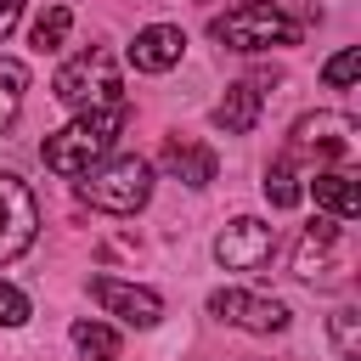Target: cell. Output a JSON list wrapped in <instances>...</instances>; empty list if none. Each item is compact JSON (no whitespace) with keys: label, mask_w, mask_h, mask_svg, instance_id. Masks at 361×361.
Instances as JSON below:
<instances>
[{"label":"cell","mask_w":361,"mask_h":361,"mask_svg":"<svg viewBox=\"0 0 361 361\" xmlns=\"http://www.w3.org/2000/svg\"><path fill=\"white\" fill-rule=\"evenodd\" d=\"M51 96H56L62 107H73V113H90V107H113V102H124L118 56L102 51V45L68 56V62L56 68V79H51Z\"/></svg>","instance_id":"2"},{"label":"cell","mask_w":361,"mask_h":361,"mask_svg":"<svg viewBox=\"0 0 361 361\" xmlns=\"http://www.w3.org/2000/svg\"><path fill=\"white\" fill-rule=\"evenodd\" d=\"M209 316H220L231 327H248V333H282L288 327V305L282 299L243 293V288H214L209 293Z\"/></svg>","instance_id":"8"},{"label":"cell","mask_w":361,"mask_h":361,"mask_svg":"<svg viewBox=\"0 0 361 361\" xmlns=\"http://www.w3.org/2000/svg\"><path fill=\"white\" fill-rule=\"evenodd\" d=\"M355 118L350 113H305L288 135V152L282 158H310V164H333V158H350L355 152Z\"/></svg>","instance_id":"6"},{"label":"cell","mask_w":361,"mask_h":361,"mask_svg":"<svg viewBox=\"0 0 361 361\" xmlns=\"http://www.w3.org/2000/svg\"><path fill=\"white\" fill-rule=\"evenodd\" d=\"M265 197H271V209H293L305 192H299V180H293V158H276L271 169H265Z\"/></svg>","instance_id":"19"},{"label":"cell","mask_w":361,"mask_h":361,"mask_svg":"<svg viewBox=\"0 0 361 361\" xmlns=\"http://www.w3.org/2000/svg\"><path fill=\"white\" fill-rule=\"evenodd\" d=\"M90 293H96V305H102V310H113V316H118V322H130V327H158V322H164V299H158L152 288L96 276V282H90Z\"/></svg>","instance_id":"10"},{"label":"cell","mask_w":361,"mask_h":361,"mask_svg":"<svg viewBox=\"0 0 361 361\" xmlns=\"http://www.w3.org/2000/svg\"><path fill=\"white\" fill-rule=\"evenodd\" d=\"M73 344L85 355H96V361H113L118 355V327H107V322H73Z\"/></svg>","instance_id":"18"},{"label":"cell","mask_w":361,"mask_h":361,"mask_svg":"<svg viewBox=\"0 0 361 361\" xmlns=\"http://www.w3.org/2000/svg\"><path fill=\"white\" fill-rule=\"evenodd\" d=\"M158 169H164L169 180H180V186H192V192H203V186L214 180L220 158H214L209 147H197V141H180V135H169V141H164V152H158Z\"/></svg>","instance_id":"11"},{"label":"cell","mask_w":361,"mask_h":361,"mask_svg":"<svg viewBox=\"0 0 361 361\" xmlns=\"http://www.w3.org/2000/svg\"><path fill=\"white\" fill-rule=\"evenodd\" d=\"M152 197V164L147 158H107L102 169H85L79 180V203L102 209V214H135Z\"/></svg>","instance_id":"3"},{"label":"cell","mask_w":361,"mask_h":361,"mask_svg":"<svg viewBox=\"0 0 361 361\" xmlns=\"http://www.w3.org/2000/svg\"><path fill=\"white\" fill-rule=\"evenodd\" d=\"M23 90H28V68L17 56H0V130L23 113Z\"/></svg>","instance_id":"15"},{"label":"cell","mask_w":361,"mask_h":361,"mask_svg":"<svg viewBox=\"0 0 361 361\" xmlns=\"http://www.w3.org/2000/svg\"><path fill=\"white\" fill-rule=\"evenodd\" d=\"M23 322H28V299L11 282H0V327H23Z\"/></svg>","instance_id":"21"},{"label":"cell","mask_w":361,"mask_h":361,"mask_svg":"<svg viewBox=\"0 0 361 361\" xmlns=\"http://www.w3.org/2000/svg\"><path fill=\"white\" fill-rule=\"evenodd\" d=\"M265 85H271V79H237V85H226V96H220V107H214V124H220L226 135H248V130L259 124Z\"/></svg>","instance_id":"12"},{"label":"cell","mask_w":361,"mask_h":361,"mask_svg":"<svg viewBox=\"0 0 361 361\" xmlns=\"http://www.w3.org/2000/svg\"><path fill=\"white\" fill-rule=\"evenodd\" d=\"M180 51H186V34H180L175 23H152V28H141V34H135L130 62H135L141 73H164V68H175V62H180Z\"/></svg>","instance_id":"13"},{"label":"cell","mask_w":361,"mask_h":361,"mask_svg":"<svg viewBox=\"0 0 361 361\" xmlns=\"http://www.w3.org/2000/svg\"><path fill=\"white\" fill-rule=\"evenodd\" d=\"M310 192H316V209L333 214V220H355V214H361V186H355V175H344V169H316Z\"/></svg>","instance_id":"14"},{"label":"cell","mask_w":361,"mask_h":361,"mask_svg":"<svg viewBox=\"0 0 361 361\" xmlns=\"http://www.w3.org/2000/svg\"><path fill=\"white\" fill-rule=\"evenodd\" d=\"M322 79H327L333 90H344V85H355V79H361V51L350 45V51H338V56H327V68H322Z\"/></svg>","instance_id":"20"},{"label":"cell","mask_w":361,"mask_h":361,"mask_svg":"<svg viewBox=\"0 0 361 361\" xmlns=\"http://www.w3.org/2000/svg\"><path fill=\"white\" fill-rule=\"evenodd\" d=\"M23 6H28V0H0V39H6L11 28H17V17H23Z\"/></svg>","instance_id":"22"},{"label":"cell","mask_w":361,"mask_h":361,"mask_svg":"<svg viewBox=\"0 0 361 361\" xmlns=\"http://www.w3.org/2000/svg\"><path fill=\"white\" fill-rule=\"evenodd\" d=\"M271 248H276V231H271L265 220H254V214H237V220L214 237L220 271H259V265L271 259Z\"/></svg>","instance_id":"7"},{"label":"cell","mask_w":361,"mask_h":361,"mask_svg":"<svg viewBox=\"0 0 361 361\" xmlns=\"http://www.w3.org/2000/svg\"><path fill=\"white\" fill-rule=\"evenodd\" d=\"M293 276L327 288V282H344L350 276V248H344V220L333 214H316L305 231H299V248H293Z\"/></svg>","instance_id":"5"},{"label":"cell","mask_w":361,"mask_h":361,"mask_svg":"<svg viewBox=\"0 0 361 361\" xmlns=\"http://www.w3.org/2000/svg\"><path fill=\"white\" fill-rule=\"evenodd\" d=\"M34 231H39L34 192H28L17 175H6V169H0V265H6V259H17V254L34 243Z\"/></svg>","instance_id":"9"},{"label":"cell","mask_w":361,"mask_h":361,"mask_svg":"<svg viewBox=\"0 0 361 361\" xmlns=\"http://www.w3.org/2000/svg\"><path fill=\"white\" fill-rule=\"evenodd\" d=\"M327 333H333V350H338L344 361H361V310H355V305L333 310V316H327Z\"/></svg>","instance_id":"16"},{"label":"cell","mask_w":361,"mask_h":361,"mask_svg":"<svg viewBox=\"0 0 361 361\" xmlns=\"http://www.w3.org/2000/svg\"><path fill=\"white\" fill-rule=\"evenodd\" d=\"M68 28H73V11H68V6H45V11L34 17V34H28V39H34V51H56V45L68 39Z\"/></svg>","instance_id":"17"},{"label":"cell","mask_w":361,"mask_h":361,"mask_svg":"<svg viewBox=\"0 0 361 361\" xmlns=\"http://www.w3.org/2000/svg\"><path fill=\"white\" fill-rule=\"evenodd\" d=\"M209 39H220L226 51H271V45H293L299 39V23L265 0H248V6H231L209 23Z\"/></svg>","instance_id":"4"},{"label":"cell","mask_w":361,"mask_h":361,"mask_svg":"<svg viewBox=\"0 0 361 361\" xmlns=\"http://www.w3.org/2000/svg\"><path fill=\"white\" fill-rule=\"evenodd\" d=\"M124 124H130V107H124V102L90 107V113H79L73 124H62L56 135H45L39 158H45L51 175H85V169H96V164L113 152V141H118Z\"/></svg>","instance_id":"1"}]
</instances>
